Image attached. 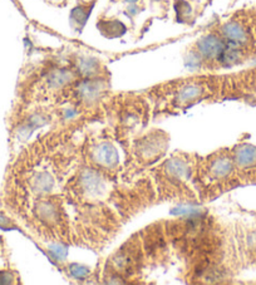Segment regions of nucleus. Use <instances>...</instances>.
I'll return each instance as SVG.
<instances>
[{"mask_svg": "<svg viewBox=\"0 0 256 285\" xmlns=\"http://www.w3.org/2000/svg\"><path fill=\"white\" fill-rule=\"evenodd\" d=\"M203 86L197 82H190L182 86L176 96V101L179 106H190L193 102L197 101L203 95Z\"/></svg>", "mask_w": 256, "mask_h": 285, "instance_id": "obj_3", "label": "nucleus"}, {"mask_svg": "<svg viewBox=\"0 0 256 285\" xmlns=\"http://www.w3.org/2000/svg\"><path fill=\"white\" fill-rule=\"evenodd\" d=\"M12 279L13 276L10 275L9 273H7V271H4V273H2L0 271V284H8V283H12Z\"/></svg>", "mask_w": 256, "mask_h": 285, "instance_id": "obj_7", "label": "nucleus"}, {"mask_svg": "<svg viewBox=\"0 0 256 285\" xmlns=\"http://www.w3.org/2000/svg\"><path fill=\"white\" fill-rule=\"evenodd\" d=\"M4 222H8V220L5 218H3V216H0V226H3V225H4Z\"/></svg>", "mask_w": 256, "mask_h": 285, "instance_id": "obj_8", "label": "nucleus"}, {"mask_svg": "<svg viewBox=\"0 0 256 285\" xmlns=\"http://www.w3.org/2000/svg\"><path fill=\"white\" fill-rule=\"evenodd\" d=\"M92 7L93 4H80L77 8H74L72 10V13H70V23H72V25L75 24L77 28L80 29L86 24V22H87V18L90 17Z\"/></svg>", "mask_w": 256, "mask_h": 285, "instance_id": "obj_5", "label": "nucleus"}, {"mask_svg": "<svg viewBox=\"0 0 256 285\" xmlns=\"http://www.w3.org/2000/svg\"><path fill=\"white\" fill-rule=\"evenodd\" d=\"M51 2H54V0H51Z\"/></svg>", "mask_w": 256, "mask_h": 285, "instance_id": "obj_10", "label": "nucleus"}, {"mask_svg": "<svg viewBox=\"0 0 256 285\" xmlns=\"http://www.w3.org/2000/svg\"><path fill=\"white\" fill-rule=\"evenodd\" d=\"M225 47H226V43H225L223 36L215 33H210L202 36L196 43V54L200 57L201 61L218 62Z\"/></svg>", "mask_w": 256, "mask_h": 285, "instance_id": "obj_1", "label": "nucleus"}, {"mask_svg": "<svg viewBox=\"0 0 256 285\" xmlns=\"http://www.w3.org/2000/svg\"><path fill=\"white\" fill-rule=\"evenodd\" d=\"M175 10H176L177 18H180V20L187 19L192 13L191 5L186 0H175Z\"/></svg>", "mask_w": 256, "mask_h": 285, "instance_id": "obj_6", "label": "nucleus"}, {"mask_svg": "<svg viewBox=\"0 0 256 285\" xmlns=\"http://www.w3.org/2000/svg\"><path fill=\"white\" fill-rule=\"evenodd\" d=\"M93 159L96 164H98L102 167H114L118 162V156H117L116 150L112 145L107 142L99 143L93 150Z\"/></svg>", "mask_w": 256, "mask_h": 285, "instance_id": "obj_2", "label": "nucleus"}, {"mask_svg": "<svg viewBox=\"0 0 256 285\" xmlns=\"http://www.w3.org/2000/svg\"><path fill=\"white\" fill-rule=\"evenodd\" d=\"M127 3H131V4H135V3H137V2H140V0H126Z\"/></svg>", "mask_w": 256, "mask_h": 285, "instance_id": "obj_9", "label": "nucleus"}, {"mask_svg": "<svg viewBox=\"0 0 256 285\" xmlns=\"http://www.w3.org/2000/svg\"><path fill=\"white\" fill-rule=\"evenodd\" d=\"M98 25L101 32L107 38H117L126 33V27L119 20H102Z\"/></svg>", "mask_w": 256, "mask_h": 285, "instance_id": "obj_4", "label": "nucleus"}]
</instances>
